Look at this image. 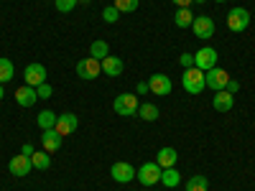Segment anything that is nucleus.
I'll return each mask as SVG.
<instances>
[{
    "label": "nucleus",
    "mask_w": 255,
    "mask_h": 191,
    "mask_svg": "<svg viewBox=\"0 0 255 191\" xmlns=\"http://www.w3.org/2000/svg\"><path fill=\"white\" fill-rule=\"evenodd\" d=\"M90 56L95 59H105V56H110V46H108V41H102V38H95L92 41V46H90Z\"/></svg>",
    "instance_id": "obj_23"
},
{
    "label": "nucleus",
    "mask_w": 255,
    "mask_h": 191,
    "mask_svg": "<svg viewBox=\"0 0 255 191\" xmlns=\"http://www.w3.org/2000/svg\"><path fill=\"white\" fill-rule=\"evenodd\" d=\"M186 191H209V179L197 174V176H191L186 181Z\"/></svg>",
    "instance_id": "obj_25"
},
{
    "label": "nucleus",
    "mask_w": 255,
    "mask_h": 191,
    "mask_svg": "<svg viewBox=\"0 0 255 191\" xmlns=\"http://www.w3.org/2000/svg\"><path fill=\"white\" fill-rule=\"evenodd\" d=\"M179 64H181L184 69H191V67H194V54H181L179 56Z\"/></svg>",
    "instance_id": "obj_31"
},
{
    "label": "nucleus",
    "mask_w": 255,
    "mask_h": 191,
    "mask_svg": "<svg viewBox=\"0 0 255 191\" xmlns=\"http://www.w3.org/2000/svg\"><path fill=\"white\" fill-rule=\"evenodd\" d=\"M61 143H64V138L54 130V127H51V130H44V135H41V145H44L46 153H56L61 148Z\"/></svg>",
    "instance_id": "obj_16"
},
{
    "label": "nucleus",
    "mask_w": 255,
    "mask_h": 191,
    "mask_svg": "<svg viewBox=\"0 0 255 191\" xmlns=\"http://www.w3.org/2000/svg\"><path fill=\"white\" fill-rule=\"evenodd\" d=\"M100 64H102V72L108 74V77H120V74H123V69H125L123 59H118V56H105Z\"/></svg>",
    "instance_id": "obj_17"
},
{
    "label": "nucleus",
    "mask_w": 255,
    "mask_h": 191,
    "mask_svg": "<svg viewBox=\"0 0 255 191\" xmlns=\"http://www.w3.org/2000/svg\"><path fill=\"white\" fill-rule=\"evenodd\" d=\"M194 67L202 69V72H209V69H215L217 67V51L212 49V46H204L194 54Z\"/></svg>",
    "instance_id": "obj_7"
},
{
    "label": "nucleus",
    "mask_w": 255,
    "mask_h": 191,
    "mask_svg": "<svg viewBox=\"0 0 255 191\" xmlns=\"http://www.w3.org/2000/svg\"><path fill=\"white\" fill-rule=\"evenodd\" d=\"M215 3H225V0H215Z\"/></svg>",
    "instance_id": "obj_39"
},
{
    "label": "nucleus",
    "mask_w": 255,
    "mask_h": 191,
    "mask_svg": "<svg viewBox=\"0 0 255 191\" xmlns=\"http://www.w3.org/2000/svg\"><path fill=\"white\" fill-rule=\"evenodd\" d=\"M23 77H26L28 87H38V84L46 82V67H44V64H28Z\"/></svg>",
    "instance_id": "obj_13"
},
{
    "label": "nucleus",
    "mask_w": 255,
    "mask_h": 191,
    "mask_svg": "<svg viewBox=\"0 0 255 191\" xmlns=\"http://www.w3.org/2000/svg\"><path fill=\"white\" fill-rule=\"evenodd\" d=\"M161 184H163L166 189L181 186V174L176 171V166H174V168H163V171H161Z\"/></svg>",
    "instance_id": "obj_19"
},
{
    "label": "nucleus",
    "mask_w": 255,
    "mask_h": 191,
    "mask_svg": "<svg viewBox=\"0 0 255 191\" xmlns=\"http://www.w3.org/2000/svg\"><path fill=\"white\" fill-rule=\"evenodd\" d=\"M20 153H23V156H28V158H31V156L36 153V148H33V143H28V140H26V143H23V148H20Z\"/></svg>",
    "instance_id": "obj_32"
},
{
    "label": "nucleus",
    "mask_w": 255,
    "mask_h": 191,
    "mask_svg": "<svg viewBox=\"0 0 255 191\" xmlns=\"http://www.w3.org/2000/svg\"><path fill=\"white\" fill-rule=\"evenodd\" d=\"M13 77H15V67H13V61H10V59H5V56H0V84H8Z\"/></svg>",
    "instance_id": "obj_21"
},
{
    "label": "nucleus",
    "mask_w": 255,
    "mask_h": 191,
    "mask_svg": "<svg viewBox=\"0 0 255 191\" xmlns=\"http://www.w3.org/2000/svg\"><path fill=\"white\" fill-rule=\"evenodd\" d=\"M135 92H138V95H145V92H151V87H148V82H140L138 87H135Z\"/></svg>",
    "instance_id": "obj_34"
},
{
    "label": "nucleus",
    "mask_w": 255,
    "mask_h": 191,
    "mask_svg": "<svg viewBox=\"0 0 255 191\" xmlns=\"http://www.w3.org/2000/svg\"><path fill=\"white\" fill-rule=\"evenodd\" d=\"M238 90H240V82H238V79H230V82H227V92L235 95Z\"/></svg>",
    "instance_id": "obj_33"
},
{
    "label": "nucleus",
    "mask_w": 255,
    "mask_h": 191,
    "mask_svg": "<svg viewBox=\"0 0 255 191\" xmlns=\"http://www.w3.org/2000/svg\"><path fill=\"white\" fill-rule=\"evenodd\" d=\"M179 161V153H176V148H161L158 156H156V163L161 168H174Z\"/></svg>",
    "instance_id": "obj_18"
},
{
    "label": "nucleus",
    "mask_w": 255,
    "mask_h": 191,
    "mask_svg": "<svg viewBox=\"0 0 255 191\" xmlns=\"http://www.w3.org/2000/svg\"><path fill=\"white\" fill-rule=\"evenodd\" d=\"M140 120H145V122H153V120H158V107L156 104H151V102H145V104H138V112H135Z\"/></svg>",
    "instance_id": "obj_22"
},
{
    "label": "nucleus",
    "mask_w": 255,
    "mask_h": 191,
    "mask_svg": "<svg viewBox=\"0 0 255 191\" xmlns=\"http://www.w3.org/2000/svg\"><path fill=\"white\" fill-rule=\"evenodd\" d=\"M212 107H215L217 112H230L232 107H235V95H230L227 90L215 92V97H212Z\"/></svg>",
    "instance_id": "obj_14"
},
{
    "label": "nucleus",
    "mask_w": 255,
    "mask_h": 191,
    "mask_svg": "<svg viewBox=\"0 0 255 191\" xmlns=\"http://www.w3.org/2000/svg\"><path fill=\"white\" fill-rule=\"evenodd\" d=\"M79 127V117L74 115V112H64V115H59L56 117V127L54 130L61 135V138H67V135H72L74 130Z\"/></svg>",
    "instance_id": "obj_10"
},
{
    "label": "nucleus",
    "mask_w": 255,
    "mask_h": 191,
    "mask_svg": "<svg viewBox=\"0 0 255 191\" xmlns=\"http://www.w3.org/2000/svg\"><path fill=\"white\" fill-rule=\"evenodd\" d=\"M248 26H250V10H245V8H232V10L227 13V28H230L232 33H243Z\"/></svg>",
    "instance_id": "obj_5"
},
{
    "label": "nucleus",
    "mask_w": 255,
    "mask_h": 191,
    "mask_svg": "<svg viewBox=\"0 0 255 191\" xmlns=\"http://www.w3.org/2000/svg\"><path fill=\"white\" fill-rule=\"evenodd\" d=\"M181 87H184L189 95H199V92H204V87H207V82H204V72H202V69H197V67L184 69Z\"/></svg>",
    "instance_id": "obj_1"
},
{
    "label": "nucleus",
    "mask_w": 255,
    "mask_h": 191,
    "mask_svg": "<svg viewBox=\"0 0 255 191\" xmlns=\"http://www.w3.org/2000/svg\"><path fill=\"white\" fill-rule=\"evenodd\" d=\"M77 3H79V0H54V5H56L59 13H69V10H74Z\"/></svg>",
    "instance_id": "obj_29"
},
{
    "label": "nucleus",
    "mask_w": 255,
    "mask_h": 191,
    "mask_svg": "<svg viewBox=\"0 0 255 191\" xmlns=\"http://www.w3.org/2000/svg\"><path fill=\"white\" fill-rule=\"evenodd\" d=\"M161 171L163 168L153 161V163H143L138 171H135V179L143 184V186H156V184H161Z\"/></svg>",
    "instance_id": "obj_3"
},
{
    "label": "nucleus",
    "mask_w": 255,
    "mask_h": 191,
    "mask_svg": "<svg viewBox=\"0 0 255 191\" xmlns=\"http://www.w3.org/2000/svg\"><path fill=\"white\" fill-rule=\"evenodd\" d=\"M148 87H151V92H153V95L166 97V95H171L174 84H171V79H168L166 74H153L151 79H148Z\"/></svg>",
    "instance_id": "obj_12"
},
{
    "label": "nucleus",
    "mask_w": 255,
    "mask_h": 191,
    "mask_svg": "<svg viewBox=\"0 0 255 191\" xmlns=\"http://www.w3.org/2000/svg\"><path fill=\"white\" fill-rule=\"evenodd\" d=\"M51 84L49 82H44V84H38V87H36V95H38V99H49L51 97Z\"/></svg>",
    "instance_id": "obj_30"
},
{
    "label": "nucleus",
    "mask_w": 255,
    "mask_h": 191,
    "mask_svg": "<svg viewBox=\"0 0 255 191\" xmlns=\"http://www.w3.org/2000/svg\"><path fill=\"white\" fill-rule=\"evenodd\" d=\"M110 176H113V181H118V184H130V181L135 179V168L128 163V161H115L113 168H110Z\"/></svg>",
    "instance_id": "obj_6"
},
{
    "label": "nucleus",
    "mask_w": 255,
    "mask_h": 191,
    "mask_svg": "<svg viewBox=\"0 0 255 191\" xmlns=\"http://www.w3.org/2000/svg\"><path fill=\"white\" fill-rule=\"evenodd\" d=\"M138 97L135 95H130V92H123V95H118L115 97V102H113V110L120 115V117H133L135 112H138Z\"/></svg>",
    "instance_id": "obj_2"
},
{
    "label": "nucleus",
    "mask_w": 255,
    "mask_h": 191,
    "mask_svg": "<svg viewBox=\"0 0 255 191\" xmlns=\"http://www.w3.org/2000/svg\"><path fill=\"white\" fill-rule=\"evenodd\" d=\"M15 102L20 104V107H33V104L38 102L36 87H28V84H23V87H18V90H15Z\"/></svg>",
    "instance_id": "obj_15"
},
{
    "label": "nucleus",
    "mask_w": 255,
    "mask_h": 191,
    "mask_svg": "<svg viewBox=\"0 0 255 191\" xmlns=\"http://www.w3.org/2000/svg\"><path fill=\"white\" fill-rule=\"evenodd\" d=\"M204 82H207V87H209V90H215V92H220V90H227V82H230V74H227L225 69L215 67V69H209V72H204Z\"/></svg>",
    "instance_id": "obj_8"
},
{
    "label": "nucleus",
    "mask_w": 255,
    "mask_h": 191,
    "mask_svg": "<svg viewBox=\"0 0 255 191\" xmlns=\"http://www.w3.org/2000/svg\"><path fill=\"white\" fill-rule=\"evenodd\" d=\"M174 5H179V8H189L191 3H194V0H171Z\"/></svg>",
    "instance_id": "obj_35"
},
{
    "label": "nucleus",
    "mask_w": 255,
    "mask_h": 191,
    "mask_svg": "<svg viewBox=\"0 0 255 191\" xmlns=\"http://www.w3.org/2000/svg\"><path fill=\"white\" fill-rule=\"evenodd\" d=\"M174 23H176L179 28H189L191 23H194V13H191L189 8H179L176 15H174Z\"/></svg>",
    "instance_id": "obj_24"
},
{
    "label": "nucleus",
    "mask_w": 255,
    "mask_h": 191,
    "mask_svg": "<svg viewBox=\"0 0 255 191\" xmlns=\"http://www.w3.org/2000/svg\"><path fill=\"white\" fill-rule=\"evenodd\" d=\"M194 3H207V0H194Z\"/></svg>",
    "instance_id": "obj_37"
},
{
    "label": "nucleus",
    "mask_w": 255,
    "mask_h": 191,
    "mask_svg": "<svg viewBox=\"0 0 255 191\" xmlns=\"http://www.w3.org/2000/svg\"><path fill=\"white\" fill-rule=\"evenodd\" d=\"M79 3H90V0H79Z\"/></svg>",
    "instance_id": "obj_38"
},
{
    "label": "nucleus",
    "mask_w": 255,
    "mask_h": 191,
    "mask_svg": "<svg viewBox=\"0 0 255 191\" xmlns=\"http://www.w3.org/2000/svg\"><path fill=\"white\" fill-rule=\"evenodd\" d=\"M56 112H51V110H44V112H38L36 115V122H38V127L41 130H51V127H56Z\"/></svg>",
    "instance_id": "obj_20"
},
{
    "label": "nucleus",
    "mask_w": 255,
    "mask_h": 191,
    "mask_svg": "<svg viewBox=\"0 0 255 191\" xmlns=\"http://www.w3.org/2000/svg\"><path fill=\"white\" fill-rule=\"evenodd\" d=\"M5 97V90H3V84H0V99H3Z\"/></svg>",
    "instance_id": "obj_36"
},
{
    "label": "nucleus",
    "mask_w": 255,
    "mask_h": 191,
    "mask_svg": "<svg viewBox=\"0 0 255 191\" xmlns=\"http://www.w3.org/2000/svg\"><path fill=\"white\" fill-rule=\"evenodd\" d=\"M120 15H123V13H120L115 5H108V8L102 10V20H105V23H118Z\"/></svg>",
    "instance_id": "obj_28"
},
{
    "label": "nucleus",
    "mask_w": 255,
    "mask_h": 191,
    "mask_svg": "<svg viewBox=\"0 0 255 191\" xmlns=\"http://www.w3.org/2000/svg\"><path fill=\"white\" fill-rule=\"evenodd\" d=\"M120 13H133V10H138V5H140V0H115L113 3Z\"/></svg>",
    "instance_id": "obj_27"
},
{
    "label": "nucleus",
    "mask_w": 255,
    "mask_h": 191,
    "mask_svg": "<svg viewBox=\"0 0 255 191\" xmlns=\"http://www.w3.org/2000/svg\"><path fill=\"white\" fill-rule=\"evenodd\" d=\"M31 168H33V163H31V158L23 156V153H18V156H13V158L8 161V171H10L13 176H18V179H26V176L31 174Z\"/></svg>",
    "instance_id": "obj_9"
},
{
    "label": "nucleus",
    "mask_w": 255,
    "mask_h": 191,
    "mask_svg": "<svg viewBox=\"0 0 255 191\" xmlns=\"http://www.w3.org/2000/svg\"><path fill=\"white\" fill-rule=\"evenodd\" d=\"M100 74H102V64H100V59L87 56V59L77 61V77H79V79H87V82H92V79H97Z\"/></svg>",
    "instance_id": "obj_4"
},
{
    "label": "nucleus",
    "mask_w": 255,
    "mask_h": 191,
    "mask_svg": "<svg viewBox=\"0 0 255 191\" xmlns=\"http://www.w3.org/2000/svg\"><path fill=\"white\" fill-rule=\"evenodd\" d=\"M191 31H194L197 38H212L215 36V20H212L209 15H194Z\"/></svg>",
    "instance_id": "obj_11"
},
{
    "label": "nucleus",
    "mask_w": 255,
    "mask_h": 191,
    "mask_svg": "<svg viewBox=\"0 0 255 191\" xmlns=\"http://www.w3.org/2000/svg\"><path fill=\"white\" fill-rule=\"evenodd\" d=\"M51 153H46V151H36L33 156H31V163H33V168H38V171H46V168L51 166V158H49Z\"/></svg>",
    "instance_id": "obj_26"
}]
</instances>
